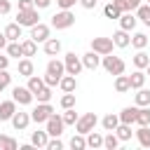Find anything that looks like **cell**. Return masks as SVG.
I'll return each mask as SVG.
<instances>
[{
	"label": "cell",
	"instance_id": "cell-50",
	"mask_svg": "<svg viewBox=\"0 0 150 150\" xmlns=\"http://www.w3.org/2000/svg\"><path fill=\"white\" fill-rule=\"evenodd\" d=\"M80 5H82L84 9H94V7H96V0H80Z\"/></svg>",
	"mask_w": 150,
	"mask_h": 150
},
{
	"label": "cell",
	"instance_id": "cell-18",
	"mask_svg": "<svg viewBox=\"0 0 150 150\" xmlns=\"http://www.w3.org/2000/svg\"><path fill=\"white\" fill-rule=\"evenodd\" d=\"M136 21H138V16H134L131 12H122V16H120V28L134 30V28H136Z\"/></svg>",
	"mask_w": 150,
	"mask_h": 150
},
{
	"label": "cell",
	"instance_id": "cell-40",
	"mask_svg": "<svg viewBox=\"0 0 150 150\" xmlns=\"http://www.w3.org/2000/svg\"><path fill=\"white\" fill-rule=\"evenodd\" d=\"M35 98H38V103H49V98H52V87L45 84V87L35 94Z\"/></svg>",
	"mask_w": 150,
	"mask_h": 150
},
{
	"label": "cell",
	"instance_id": "cell-34",
	"mask_svg": "<svg viewBox=\"0 0 150 150\" xmlns=\"http://www.w3.org/2000/svg\"><path fill=\"white\" fill-rule=\"evenodd\" d=\"M7 56H9V59H19V56H23V52H21V42H19V40L7 42Z\"/></svg>",
	"mask_w": 150,
	"mask_h": 150
},
{
	"label": "cell",
	"instance_id": "cell-21",
	"mask_svg": "<svg viewBox=\"0 0 150 150\" xmlns=\"http://www.w3.org/2000/svg\"><path fill=\"white\" fill-rule=\"evenodd\" d=\"M131 89V82H129V75H115V91L117 94H124V91H129Z\"/></svg>",
	"mask_w": 150,
	"mask_h": 150
},
{
	"label": "cell",
	"instance_id": "cell-53",
	"mask_svg": "<svg viewBox=\"0 0 150 150\" xmlns=\"http://www.w3.org/2000/svg\"><path fill=\"white\" fill-rule=\"evenodd\" d=\"M7 42H9V40H7V35H5V33H0V52H2V49H7Z\"/></svg>",
	"mask_w": 150,
	"mask_h": 150
},
{
	"label": "cell",
	"instance_id": "cell-31",
	"mask_svg": "<svg viewBox=\"0 0 150 150\" xmlns=\"http://www.w3.org/2000/svg\"><path fill=\"white\" fill-rule=\"evenodd\" d=\"M115 134H117V138H120V141H129L134 131H131V124L120 122V124H117V129H115Z\"/></svg>",
	"mask_w": 150,
	"mask_h": 150
},
{
	"label": "cell",
	"instance_id": "cell-20",
	"mask_svg": "<svg viewBox=\"0 0 150 150\" xmlns=\"http://www.w3.org/2000/svg\"><path fill=\"white\" fill-rule=\"evenodd\" d=\"M30 143H33L35 148H47V143H49L47 129H45V131H33V134H30Z\"/></svg>",
	"mask_w": 150,
	"mask_h": 150
},
{
	"label": "cell",
	"instance_id": "cell-19",
	"mask_svg": "<svg viewBox=\"0 0 150 150\" xmlns=\"http://www.w3.org/2000/svg\"><path fill=\"white\" fill-rule=\"evenodd\" d=\"M19 75H23V77H30V75H35V66H33V61L26 56V59H19Z\"/></svg>",
	"mask_w": 150,
	"mask_h": 150
},
{
	"label": "cell",
	"instance_id": "cell-14",
	"mask_svg": "<svg viewBox=\"0 0 150 150\" xmlns=\"http://www.w3.org/2000/svg\"><path fill=\"white\" fill-rule=\"evenodd\" d=\"M82 66H84L87 70H96V68L101 66V54H96L94 49H91V52H87V54L82 56Z\"/></svg>",
	"mask_w": 150,
	"mask_h": 150
},
{
	"label": "cell",
	"instance_id": "cell-8",
	"mask_svg": "<svg viewBox=\"0 0 150 150\" xmlns=\"http://www.w3.org/2000/svg\"><path fill=\"white\" fill-rule=\"evenodd\" d=\"M12 98L19 103V105H30L35 101V94L28 89V87H14L12 89Z\"/></svg>",
	"mask_w": 150,
	"mask_h": 150
},
{
	"label": "cell",
	"instance_id": "cell-48",
	"mask_svg": "<svg viewBox=\"0 0 150 150\" xmlns=\"http://www.w3.org/2000/svg\"><path fill=\"white\" fill-rule=\"evenodd\" d=\"M124 2H127V9H129V12H131V9H138V7L143 5L141 0H124Z\"/></svg>",
	"mask_w": 150,
	"mask_h": 150
},
{
	"label": "cell",
	"instance_id": "cell-42",
	"mask_svg": "<svg viewBox=\"0 0 150 150\" xmlns=\"http://www.w3.org/2000/svg\"><path fill=\"white\" fill-rule=\"evenodd\" d=\"M61 108L66 110V108H75V94L73 91H63V96H61Z\"/></svg>",
	"mask_w": 150,
	"mask_h": 150
},
{
	"label": "cell",
	"instance_id": "cell-44",
	"mask_svg": "<svg viewBox=\"0 0 150 150\" xmlns=\"http://www.w3.org/2000/svg\"><path fill=\"white\" fill-rule=\"evenodd\" d=\"M9 82H12V75H9L7 70H0V91H2V89H7V87H9Z\"/></svg>",
	"mask_w": 150,
	"mask_h": 150
},
{
	"label": "cell",
	"instance_id": "cell-16",
	"mask_svg": "<svg viewBox=\"0 0 150 150\" xmlns=\"http://www.w3.org/2000/svg\"><path fill=\"white\" fill-rule=\"evenodd\" d=\"M136 112H138V105H127V108H122L120 122H124V124H136Z\"/></svg>",
	"mask_w": 150,
	"mask_h": 150
},
{
	"label": "cell",
	"instance_id": "cell-28",
	"mask_svg": "<svg viewBox=\"0 0 150 150\" xmlns=\"http://www.w3.org/2000/svg\"><path fill=\"white\" fill-rule=\"evenodd\" d=\"M21 52H23V56H35V52H38V42L33 40V38H28V40H23L21 42Z\"/></svg>",
	"mask_w": 150,
	"mask_h": 150
},
{
	"label": "cell",
	"instance_id": "cell-25",
	"mask_svg": "<svg viewBox=\"0 0 150 150\" xmlns=\"http://www.w3.org/2000/svg\"><path fill=\"white\" fill-rule=\"evenodd\" d=\"M59 87H61V91H75L77 89V80H75V75H63L61 77V82H59Z\"/></svg>",
	"mask_w": 150,
	"mask_h": 150
},
{
	"label": "cell",
	"instance_id": "cell-49",
	"mask_svg": "<svg viewBox=\"0 0 150 150\" xmlns=\"http://www.w3.org/2000/svg\"><path fill=\"white\" fill-rule=\"evenodd\" d=\"M30 7H35L33 0H19V9H30Z\"/></svg>",
	"mask_w": 150,
	"mask_h": 150
},
{
	"label": "cell",
	"instance_id": "cell-54",
	"mask_svg": "<svg viewBox=\"0 0 150 150\" xmlns=\"http://www.w3.org/2000/svg\"><path fill=\"white\" fill-rule=\"evenodd\" d=\"M145 70H148V75H150V63H148V68H145Z\"/></svg>",
	"mask_w": 150,
	"mask_h": 150
},
{
	"label": "cell",
	"instance_id": "cell-12",
	"mask_svg": "<svg viewBox=\"0 0 150 150\" xmlns=\"http://www.w3.org/2000/svg\"><path fill=\"white\" fill-rule=\"evenodd\" d=\"M30 38H33L35 42H47V40H49V26H47V23H35V26L30 28Z\"/></svg>",
	"mask_w": 150,
	"mask_h": 150
},
{
	"label": "cell",
	"instance_id": "cell-9",
	"mask_svg": "<svg viewBox=\"0 0 150 150\" xmlns=\"http://www.w3.org/2000/svg\"><path fill=\"white\" fill-rule=\"evenodd\" d=\"M112 47H115L112 38H94V40H91V49H94L96 54H101V56L112 54Z\"/></svg>",
	"mask_w": 150,
	"mask_h": 150
},
{
	"label": "cell",
	"instance_id": "cell-39",
	"mask_svg": "<svg viewBox=\"0 0 150 150\" xmlns=\"http://www.w3.org/2000/svg\"><path fill=\"white\" fill-rule=\"evenodd\" d=\"M16 148H19V143L12 136H2L0 134V150H16Z\"/></svg>",
	"mask_w": 150,
	"mask_h": 150
},
{
	"label": "cell",
	"instance_id": "cell-4",
	"mask_svg": "<svg viewBox=\"0 0 150 150\" xmlns=\"http://www.w3.org/2000/svg\"><path fill=\"white\" fill-rule=\"evenodd\" d=\"M101 66L105 68V73H110V75H122L124 73V61L120 59V56H112V54H105L103 59H101Z\"/></svg>",
	"mask_w": 150,
	"mask_h": 150
},
{
	"label": "cell",
	"instance_id": "cell-17",
	"mask_svg": "<svg viewBox=\"0 0 150 150\" xmlns=\"http://www.w3.org/2000/svg\"><path fill=\"white\" fill-rule=\"evenodd\" d=\"M21 28H23L21 23L12 21V23H7V26H5V30H2V33L7 35V40H9V42H14V40H19V38H21Z\"/></svg>",
	"mask_w": 150,
	"mask_h": 150
},
{
	"label": "cell",
	"instance_id": "cell-43",
	"mask_svg": "<svg viewBox=\"0 0 150 150\" xmlns=\"http://www.w3.org/2000/svg\"><path fill=\"white\" fill-rule=\"evenodd\" d=\"M61 117H63L66 124H75V122H77V112H75V108H66Z\"/></svg>",
	"mask_w": 150,
	"mask_h": 150
},
{
	"label": "cell",
	"instance_id": "cell-41",
	"mask_svg": "<svg viewBox=\"0 0 150 150\" xmlns=\"http://www.w3.org/2000/svg\"><path fill=\"white\" fill-rule=\"evenodd\" d=\"M136 16H138L145 26H150V5H141V7L136 9Z\"/></svg>",
	"mask_w": 150,
	"mask_h": 150
},
{
	"label": "cell",
	"instance_id": "cell-24",
	"mask_svg": "<svg viewBox=\"0 0 150 150\" xmlns=\"http://www.w3.org/2000/svg\"><path fill=\"white\" fill-rule=\"evenodd\" d=\"M129 82H131V89H141V87L145 84V73H143L141 68H136V70L129 75Z\"/></svg>",
	"mask_w": 150,
	"mask_h": 150
},
{
	"label": "cell",
	"instance_id": "cell-47",
	"mask_svg": "<svg viewBox=\"0 0 150 150\" xmlns=\"http://www.w3.org/2000/svg\"><path fill=\"white\" fill-rule=\"evenodd\" d=\"M9 9H12V2L9 0H0V16L9 14Z\"/></svg>",
	"mask_w": 150,
	"mask_h": 150
},
{
	"label": "cell",
	"instance_id": "cell-27",
	"mask_svg": "<svg viewBox=\"0 0 150 150\" xmlns=\"http://www.w3.org/2000/svg\"><path fill=\"white\" fill-rule=\"evenodd\" d=\"M103 148H105V150H117V148H120V138H117L115 131H108V134L103 136Z\"/></svg>",
	"mask_w": 150,
	"mask_h": 150
},
{
	"label": "cell",
	"instance_id": "cell-33",
	"mask_svg": "<svg viewBox=\"0 0 150 150\" xmlns=\"http://www.w3.org/2000/svg\"><path fill=\"white\" fill-rule=\"evenodd\" d=\"M103 14H105V19H120V16H122V9H120L115 2H108V5L103 7Z\"/></svg>",
	"mask_w": 150,
	"mask_h": 150
},
{
	"label": "cell",
	"instance_id": "cell-5",
	"mask_svg": "<svg viewBox=\"0 0 150 150\" xmlns=\"http://www.w3.org/2000/svg\"><path fill=\"white\" fill-rule=\"evenodd\" d=\"M16 23H21V26H28V28H33L35 23H40L38 7H30V9H19V12H16Z\"/></svg>",
	"mask_w": 150,
	"mask_h": 150
},
{
	"label": "cell",
	"instance_id": "cell-30",
	"mask_svg": "<svg viewBox=\"0 0 150 150\" xmlns=\"http://www.w3.org/2000/svg\"><path fill=\"white\" fill-rule=\"evenodd\" d=\"M136 124H138V127L150 124V108H148V105H138V112H136Z\"/></svg>",
	"mask_w": 150,
	"mask_h": 150
},
{
	"label": "cell",
	"instance_id": "cell-38",
	"mask_svg": "<svg viewBox=\"0 0 150 150\" xmlns=\"http://www.w3.org/2000/svg\"><path fill=\"white\" fill-rule=\"evenodd\" d=\"M70 148H73V150H84V148H87V138H84V134H75V136L70 138Z\"/></svg>",
	"mask_w": 150,
	"mask_h": 150
},
{
	"label": "cell",
	"instance_id": "cell-10",
	"mask_svg": "<svg viewBox=\"0 0 150 150\" xmlns=\"http://www.w3.org/2000/svg\"><path fill=\"white\" fill-rule=\"evenodd\" d=\"M45 124H47V134H49V136H61V134H63V127H66L63 117H61V115H56V112H54Z\"/></svg>",
	"mask_w": 150,
	"mask_h": 150
},
{
	"label": "cell",
	"instance_id": "cell-32",
	"mask_svg": "<svg viewBox=\"0 0 150 150\" xmlns=\"http://www.w3.org/2000/svg\"><path fill=\"white\" fill-rule=\"evenodd\" d=\"M87 148H103V136L98 131H89L87 134Z\"/></svg>",
	"mask_w": 150,
	"mask_h": 150
},
{
	"label": "cell",
	"instance_id": "cell-45",
	"mask_svg": "<svg viewBox=\"0 0 150 150\" xmlns=\"http://www.w3.org/2000/svg\"><path fill=\"white\" fill-rule=\"evenodd\" d=\"M63 148V143L59 141V136H52V141L47 143V150H61Z\"/></svg>",
	"mask_w": 150,
	"mask_h": 150
},
{
	"label": "cell",
	"instance_id": "cell-1",
	"mask_svg": "<svg viewBox=\"0 0 150 150\" xmlns=\"http://www.w3.org/2000/svg\"><path fill=\"white\" fill-rule=\"evenodd\" d=\"M63 75H66V63L59 61V59H52V61L47 63V70H45V84L56 87Z\"/></svg>",
	"mask_w": 150,
	"mask_h": 150
},
{
	"label": "cell",
	"instance_id": "cell-22",
	"mask_svg": "<svg viewBox=\"0 0 150 150\" xmlns=\"http://www.w3.org/2000/svg\"><path fill=\"white\" fill-rule=\"evenodd\" d=\"M117 124H120V115H115V112H108V115L101 120V127H103L105 131H115Z\"/></svg>",
	"mask_w": 150,
	"mask_h": 150
},
{
	"label": "cell",
	"instance_id": "cell-35",
	"mask_svg": "<svg viewBox=\"0 0 150 150\" xmlns=\"http://www.w3.org/2000/svg\"><path fill=\"white\" fill-rule=\"evenodd\" d=\"M26 87H28V89H30L33 94H38V91H40V89L45 87V77H38V75H30V77H28V84H26Z\"/></svg>",
	"mask_w": 150,
	"mask_h": 150
},
{
	"label": "cell",
	"instance_id": "cell-2",
	"mask_svg": "<svg viewBox=\"0 0 150 150\" xmlns=\"http://www.w3.org/2000/svg\"><path fill=\"white\" fill-rule=\"evenodd\" d=\"M73 23H75V14L70 9H61V12H56L52 16V28H56V30H66Z\"/></svg>",
	"mask_w": 150,
	"mask_h": 150
},
{
	"label": "cell",
	"instance_id": "cell-46",
	"mask_svg": "<svg viewBox=\"0 0 150 150\" xmlns=\"http://www.w3.org/2000/svg\"><path fill=\"white\" fill-rule=\"evenodd\" d=\"M77 2H80V0H56V5H59L61 9H73Z\"/></svg>",
	"mask_w": 150,
	"mask_h": 150
},
{
	"label": "cell",
	"instance_id": "cell-11",
	"mask_svg": "<svg viewBox=\"0 0 150 150\" xmlns=\"http://www.w3.org/2000/svg\"><path fill=\"white\" fill-rule=\"evenodd\" d=\"M9 122H12V127H14L16 131H23L33 120H30V112H21V110H16V112L12 115V120H9Z\"/></svg>",
	"mask_w": 150,
	"mask_h": 150
},
{
	"label": "cell",
	"instance_id": "cell-3",
	"mask_svg": "<svg viewBox=\"0 0 150 150\" xmlns=\"http://www.w3.org/2000/svg\"><path fill=\"white\" fill-rule=\"evenodd\" d=\"M96 124H98L96 112H84L82 117H77V122H75V131L87 136L89 131H94V129H96Z\"/></svg>",
	"mask_w": 150,
	"mask_h": 150
},
{
	"label": "cell",
	"instance_id": "cell-37",
	"mask_svg": "<svg viewBox=\"0 0 150 150\" xmlns=\"http://www.w3.org/2000/svg\"><path fill=\"white\" fill-rule=\"evenodd\" d=\"M136 105H150V89H136Z\"/></svg>",
	"mask_w": 150,
	"mask_h": 150
},
{
	"label": "cell",
	"instance_id": "cell-55",
	"mask_svg": "<svg viewBox=\"0 0 150 150\" xmlns=\"http://www.w3.org/2000/svg\"><path fill=\"white\" fill-rule=\"evenodd\" d=\"M148 5H150V0H148Z\"/></svg>",
	"mask_w": 150,
	"mask_h": 150
},
{
	"label": "cell",
	"instance_id": "cell-52",
	"mask_svg": "<svg viewBox=\"0 0 150 150\" xmlns=\"http://www.w3.org/2000/svg\"><path fill=\"white\" fill-rule=\"evenodd\" d=\"M33 2H35V7H38V9H45V7H49V2H52V0H33Z\"/></svg>",
	"mask_w": 150,
	"mask_h": 150
},
{
	"label": "cell",
	"instance_id": "cell-26",
	"mask_svg": "<svg viewBox=\"0 0 150 150\" xmlns=\"http://www.w3.org/2000/svg\"><path fill=\"white\" fill-rule=\"evenodd\" d=\"M131 61H134V66H136V68L145 70V68H148V63H150V56H148L143 49H138V52L134 54V59H131Z\"/></svg>",
	"mask_w": 150,
	"mask_h": 150
},
{
	"label": "cell",
	"instance_id": "cell-23",
	"mask_svg": "<svg viewBox=\"0 0 150 150\" xmlns=\"http://www.w3.org/2000/svg\"><path fill=\"white\" fill-rule=\"evenodd\" d=\"M136 138H138V143H141L143 148H150V124L138 127V129H136Z\"/></svg>",
	"mask_w": 150,
	"mask_h": 150
},
{
	"label": "cell",
	"instance_id": "cell-15",
	"mask_svg": "<svg viewBox=\"0 0 150 150\" xmlns=\"http://www.w3.org/2000/svg\"><path fill=\"white\" fill-rule=\"evenodd\" d=\"M112 42H115V47H120V49L129 47V45H131V35H129V30L120 28V30H117V33L112 35Z\"/></svg>",
	"mask_w": 150,
	"mask_h": 150
},
{
	"label": "cell",
	"instance_id": "cell-29",
	"mask_svg": "<svg viewBox=\"0 0 150 150\" xmlns=\"http://www.w3.org/2000/svg\"><path fill=\"white\" fill-rule=\"evenodd\" d=\"M42 45H45V54H49V56H54V54L61 52V40H56V38H49V40L42 42Z\"/></svg>",
	"mask_w": 150,
	"mask_h": 150
},
{
	"label": "cell",
	"instance_id": "cell-7",
	"mask_svg": "<svg viewBox=\"0 0 150 150\" xmlns=\"http://www.w3.org/2000/svg\"><path fill=\"white\" fill-rule=\"evenodd\" d=\"M63 63H66V73L68 75H80V70L84 68L82 66V56H77L75 52H68L66 59H63Z\"/></svg>",
	"mask_w": 150,
	"mask_h": 150
},
{
	"label": "cell",
	"instance_id": "cell-6",
	"mask_svg": "<svg viewBox=\"0 0 150 150\" xmlns=\"http://www.w3.org/2000/svg\"><path fill=\"white\" fill-rule=\"evenodd\" d=\"M52 115H54L52 103H38V105L30 110V120H33V122H38V124H45Z\"/></svg>",
	"mask_w": 150,
	"mask_h": 150
},
{
	"label": "cell",
	"instance_id": "cell-13",
	"mask_svg": "<svg viewBox=\"0 0 150 150\" xmlns=\"http://www.w3.org/2000/svg\"><path fill=\"white\" fill-rule=\"evenodd\" d=\"M14 112H16V101H14V98H9V101H0V122L12 120Z\"/></svg>",
	"mask_w": 150,
	"mask_h": 150
},
{
	"label": "cell",
	"instance_id": "cell-51",
	"mask_svg": "<svg viewBox=\"0 0 150 150\" xmlns=\"http://www.w3.org/2000/svg\"><path fill=\"white\" fill-rule=\"evenodd\" d=\"M7 66H9V56L0 54V70H7Z\"/></svg>",
	"mask_w": 150,
	"mask_h": 150
},
{
	"label": "cell",
	"instance_id": "cell-36",
	"mask_svg": "<svg viewBox=\"0 0 150 150\" xmlns=\"http://www.w3.org/2000/svg\"><path fill=\"white\" fill-rule=\"evenodd\" d=\"M131 47H136V49H145V47H148V35H145V33H134V38H131Z\"/></svg>",
	"mask_w": 150,
	"mask_h": 150
}]
</instances>
